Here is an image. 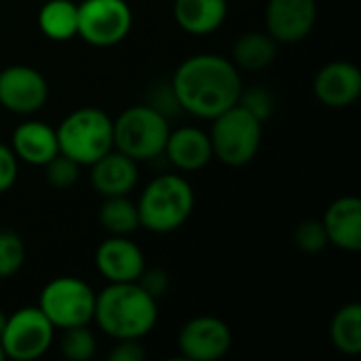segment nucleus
Listing matches in <instances>:
<instances>
[{"mask_svg": "<svg viewBox=\"0 0 361 361\" xmlns=\"http://www.w3.org/2000/svg\"><path fill=\"white\" fill-rule=\"evenodd\" d=\"M212 152L214 159L228 167H243L254 161L262 142V123L241 104L212 118Z\"/></svg>", "mask_w": 361, "mask_h": 361, "instance_id": "423d86ee", "label": "nucleus"}, {"mask_svg": "<svg viewBox=\"0 0 361 361\" xmlns=\"http://www.w3.org/2000/svg\"><path fill=\"white\" fill-rule=\"evenodd\" d=\"M324 228L328 235V243L345 252L361 250V201L357 197H341L336 199L324 216Z\"/></svg>", "mask_w": 361, "mask_h": 361, "instance_id": "dca6fc26", "label": "nucleus"}, {"mask_svg": "<svg viewBox=\"0 0 361 361\" xmlns=\"http://www.w3.org/2000/svg\"><path fill=\"white\" fill-rule=\"evenodd\" d=\"M4 324H6V315L0 311V334H2V330H4Z\"/></svg>", "mask_w": 361, "mask_h": 361, "instance_id": "473e14b6", "label": "nucleus"}, {"mask_svg": "<svg viewBox=\"0 0 361 361\" xmlns=\"http://www.w3.org/2000/svg\"><path fill=\"white\" fill-rule=\"evenodd\" d=\"M99 224L110 233L118 237H127L140 228V216L137 205L127 199V195L121 197H104V203L99 207Z\"/></svg>", "mask_w": 361, "mask_h": 361, "instance_id": "5701e85b", "label": "nucleus"}, {"mask_svg": "<svg viewBox=\"0 0 361 361\" xmlns=\"http://www.w3.org/2000/svg\"><path fill=\"white\" fill-rule=\"evenodd\" d=\"M334 347L345 355L361 353V305L349 302L336 311L330 326Z\"/></svg>", "mask_w": 361, "mask_h": 361, "instance_id": "4be33fe9", "label": "nucleus"}, {"mask_svg": "<svg viewBox=\"0 0 361 361\" xmlns=\"http://www.w3.org/2000/svg\"><path fill=\"white\" fill-rule=\"evenodd\" d=\"M44 171H47V182H49L53 188H70V186L76 184V180H78L80 165L74 163L70 157L57 152V154L44 165Z\"/></svg>", "mask_w": 361, "mask_h": 361, "instance_id": "bb28decb", "label": "nucleus"}, {"mask_svg": "<svg viewBox=\"0 0 361 361\" xmlns=\"http://www.w3.org/2000/svg\"><path fill=\"white\" fill-rule=\"evenodd\" d=\"M91 167V184L102 197H121L129 195L140 178L137 161L112 148Z\"/></svg>", "mask_w": 361, "mask_h": 361, "instance_id": "2eb2a0df", "label": "nucleus"}, {"mask_svg": "<svg viewBox=\"0 0 361 361\" xmlns=\"http://www.w3.org/2000/svg\"><path fill=\"white\" fill-rule=\"evenodd\" d=\"M38 309L55 330L87 326L93 322L95 292L78 277H57L42 288Z\"/></svg>", "mask_w": 361, "mask_h": 361, "instance_id": "0eeeda50", "label": "nucleus"}, {"mask_svg": "<svg viewBox=\"0 0 361 361\" xmlns=\"http://www.w3.org/2000/svg\"><path fill=\"white\" fill-rule=\"evenodd\" d=\"M95 267L108 283L137 281L146 269L144 252L127 237L112 235L99 243L95 252Z\"/></svg>", "mask_w": 361, "mask_h": 361, "instance_id": "ddd939ff", "label": "nucleus"}, {"mask_svg": "<svg viewBox=\"0 0 361 361\" xmlns=\"http://www.w3.org/2000/svg\"><path fill=\"white\" fill-rule=\"evenodd\" d=\"M55 133L59 152L70 157L80 167L93 165L114 148L112 118L95 106H85L70 112L59 123Z\"/></svg>", "mask_w": 361, "mask_h": 361, "instance_id": "20e7f679", "label": "nucleus"}, {"mask_svg": "<svg viewBox=\"0 0 361 361\" xmlns=\"http://www.w3.org/2000/svg\"><path fill=\"white\" fill-rule=\"evenodd\" d=\"M59 349L61 355L70 361H89L95 355L97 343L93 332L87 326H72V328H63L61 330V338H59Z\"/></svg>", "mask_w": 361, "mask_h": 361, "instance_id": "b1692460", "label": "nucleus"}, {"mask_svg": "<svg viewBox=\"0 0 361 361\" xmlns=\"http://www.w3.org/2000/svg\"><path fill=\"white\" fill-rule=\"evenodd\" d=\"M171 89L182 112L212 121L239 102L243 85L239 68L231 59L199 53L178 66Z\"/></svg>", "mask_w": 361, "mask_h": 361, "instance_id": "f257e3e1", "label": "nucleus"}, {"mask_svg": "<svg viewBox=\"0 0 361 361\" xmlns=\"http://www.w3.org/2000/svg\"><path fill=\"white\" fill-rule=\"evenodd\" d=\"M163 154L180 171H199L214 159L209 133L197 127H180L169 131Z\"/></svg>", "mask_w": 361, "mask_h": 361, "instance_id": "f3484780", "label": "nucleus"}, {"mask_svg": "<svg viewBox=\"0 0 361 361\" xmlns=\"http://www.w3.org/2000/svg\"><path fill=\"white\" fill-rule=\"evenodd\" d=\"M250 114H254L260 123H264L271 112H273V97L267 89L262 87H254V89H247V91H241L239 95V102Z\"/></svg>", "mask_w": 361, "mask_h": 361, "instance_id": "cd10ccee", "label": "nucleus"}, {"mask_svg": "<svg viewBox=\"0 0 361 361\" xmlns=\"http://www.w3.org/2000/svg\"><path fill=\"white\" fill-rule=\"evenodd\" d=\"M233 347L231 328L209 315H199L188 319L178 334V349L184 360L218 361Z\"/></svg>", "mask_w": 361, "mask_h": 361, "instance_id": "9d476101", "label": "nucleus"}, {"mask_svg": "<svg viewBox=\"0 0 361 361\" xmlns=\"http://www.w3.org/2000/svg\"><path fill=\"white\" fill-rule=\"evenodd\" d=\"M133 25V13L127 0H82L78 4V30L91 47H114L123 42Z\"/></svg>", "mask_w": 361, "mask_h": 361, "instance_id": "6e6552de", "label": "nucleus"}, {"mask_svg": "<svg viewBox=\"0 0 361 361\" xmlns=\"http://www.w3.org/2000/svg\"><path fill=\"white\" fill-rule=\"evenodd\" d=\"M53 338L55 328L44 313L38 307H23L6 317L0 345L8 360L32 361L51 349Z\"/></svg>", "mask_w": 361, "mask_h": 361, "instance_id": "1a4fd4ad", "label": "nucleus"}, {"mask_svg": "<svg viewBox=\"0 0 361 361\" xmlns=\"http://www.w3.org/2000/svg\"><path fill=\"white\" fill-rule=\"evenodd\" d=\"M148 106H152L157 112H161L167 121H169L171 114L182 112V108H180V104H178V99H176V93H173V89H171V82H169V85L157 87L154 93L150 95Z\"/></svg>", "mask_w": 361, "mask_h": 361, "instance_id": "c756f323", "label": "nucleus"}, {"mask_svg": "<svg viewBox=\"0 0 361 361\" xmlns=\"http://www.w3.org/2000/svg\"><path fill=\"white\" fill-rule=\"evenodd\" d=\"M277 40L269 32H247L233 47V63L247 72H258L271 66L277 57Z\"/></svg>", "mask_w": 361, "mask_h": 361, "instance_id": "aec40b11", "label": "nucleus"}, {"mask_svg": "<svg viewBox=\"0 0 361 361\" xmlns=\"http://www.w3.org/2000/svg\"><path fill=\"white\" fill-rule=\"evenodd\" d=\"M6 360V355H4V349H2V345H0V361Z\"/></svg>", "mask_w": 361, "mask_h": 361, "instance_id": "72a5a7b5", "label": "nucleus"}, {"mask_svg": "<svg viewBox=\"0 0 361 361\" xmlns=\"http://www.w3.org/2000/svg\"><path fill=\"white\" fill-rule=\"evenodd\" d=\"M110 361H144L146 349L140 341H116V345L108 353Z\"/></svg>", "mask_w": 361, "mask_h": 361, "instance_id": "2f4dec72", "label": "nucleus"}, {"mask_svg": "<svg viewBox=\"0 0 361 361\" xmlns=\"http://www.w3.org/2000/svg\"><path fill=\"white\" fill-rule=\"evenodd\" d=\"M226 15H228L226 0H176L173 2L176 23L192 36L214 34L224 23Z\"/></svg>", "mask_w": 361, "mask_h": 361, "instance_id": "6ab92c4d", "label": "nucleus"}, {"mask_svg": "<svg viewBox=\"0 0 361 361\" xmlns=\"http://www.w3.org/2000/svg\"><path fill=\"white\" fill-rule=\"evenodd\" d=\"M135 205L140 226L157 235H167L190 218L195 209V190L186 178L165 173L148 182Z\"/></svg>", "mask_w": 361, "mask_h": 361, "instance_id": "7ed1b4c3", "label": "nucleus"}, {"mask_svg": "<svg viewBox=\"0 0 361 361\" xmlns=\"http://www.w3.org/2000/svg\"><path fill=\"white\" fill-rule=\"evenodd\" d=\"M159 319L157 300L137 283H108L95 294L93 322L114 341H142Z\"/></svg>", "mask_w": 361, "mask_h": 361, "instance_id": "f03ea898", "label": "nucleus"}, {"mask_svg": "<svg viewBox=\"0 0 361 361\" xmlns=\"http://www.w3.org/2000/svg\"><path fill=\"white\" fill-rule=\"evenodd\" d=\"M49 97L47 78L30 66H8L0 70V106L15 114L38 112Z\"/></svg>", "mask_w": 361, "mask_h": 361, "instance_id": "9b49d317", "label": "nucleus"}, {"mask_svg": "<svg viewBox=\"0 0 361 361\" xmlns=\"http://www.w3.org/2000/svg\"><path fill=\"white\" fill-rule=\"evenodd\" d=\"M19 173V161L6 144L0 142V195L11 190Z\"/></svg>", "mask_w": 361, "mask_h": 361, "instance_id": "c85d7f7f", "label": "nucleus"}, {"mask_svg": "<svg viewBox=\"0 0 361 361\" xmlns=\"http://www.w3.org/2000/svg\"><path fill=\"white\" fill-rule=\"evenodd\" d=\"M13 152L17 161L34 167H44L57 152V133L42 121H25L13 131Z\"/></svg>", "mask_w": 361, "mask_h": 361, "instance_id": "a211bd4d", "label": "nucleus"}, {"mask_svg": "<svg viewBox=\"0 0 361 361\" xmlns=\"http://www.w3.org/2000/svg\"><path fill=\"white\" fill-rule=\"evenodd\" d=\"M169 121L152 106H131L112 121L114 148L133 161H152L163 154Z\"/></svg>", "mask_w": 361, "mask_h": 361, "instance_id": "39448f33", "label": "nucleus"}, {"mask_svg": "<svg viewBox=\"0 0 361 361\" xmlns=\"http://www.w3.org/2000/svg\"><path fill=\"white\" fill-rule=\"evenodd\" d=\"M267 32L283 44L305 40L317 21V0H269Z\"/></svg>", "mask_w": 361, "mask_h": 361, "instance_id": "f8f14e48", "label": "nucleus"}, {"mask_svg": "<svg viewBox=\"0 0 361 361\" xmlns=\"http://www.w3.org/2000/svg\"><path fill=\"white\" fill-rule=\"evenodd\" d=\"M315 95L328 108H347L361 93V70L351 61H332L315 76Z\"/></svg>", "mask_w": 361, "mask_h": 361, "instance_id": "4468645a", "label": "nucleus"}, {"mask_svg": "<svg viewBox=\"0 0 361 361\" xmlns=\"http://www.w3.org/2000/svg\"><path fill=\"white\" fill-rule=\"evenodd\" d=\"M137 283H140L154 300L163 298L165 292L169 290V277H167V273H165L163 269H144L142 275H140V279H137Z\"/></svg>", "mask_w": 361, "mask_h": 361, "instance_id": "7c9ffc66", "label": "nucleus"}, {"mask_svg": "<svg viewBox=\"0 0 361 361\" xmlns=\"http://www.w3.org/2000/svg\"><path fill=\"white\" fill-rule=\"evenodd\" d=\"M294 243L305 254H317L328 245V235L322 220H302L294 231Z\"/></svg>", "mask_w": 361, "mask_h": 361, "instance_id": "a878e982", "label": "nucleus"}, {"mask_svg": "<svg viewBox=\"0 0 361 361\" xmlns=\"http://www.w3.org/2000/svg\"><path fill=\"white\" fill-rule=\"evenodd\" d=\"M25 262L23 239L15 231H0V279H8L19 273Z\"/></svg>", "mask_w": 361, "mask_h": 361, "instance_id": "393cba45", "label": "nucleus"}, {"mask_svg": "<svg viewBox=\"0 0 361 361\" xmlns=\"http://www.w3.org/2000/svg\"><path fill=\"white\" fill-rule=\"evenodd\" d=\"M38 27L51 40H70L78 30V4L72 0H47L38 11Z\"/></svg>", "mask_w": 361, "mask_h": 361, "instance_id": "412c9836", "label": "nucleus"}]
</instances>
